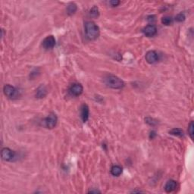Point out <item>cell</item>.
Masks as SVG:
<instances>
[{"mask_svg":"<svg viewBox=\"0 0 194 194\" xmlns=\"http://www.w3.org/2000/svg\"><path fill=\"white\" fill-rule=\"evenodd\" d=\"M85 33L89 40H95L100 36V28L94 22L87 21L85 23Z\"/></svg>","mask_w":194,"mask_h":194,"instance_id":"1","label":"cell"},{"mask_svg":"<svg viewBox=\"0 0 194 194\" xmlns=\"http://www.w3.org/2000/svg\"><path fill=\"white\" fill-rule=\"evenodd\" d=\"M104 82L108 87L114 89H119L124 87V83L121 78L112 74H109L104 78Z\"/></svg>","mask_w":194,"mask_h":194,"instance_id":"2","label":"cell"},{"mask_svg":"<svg viewBox=\"0 0 194 194\" xmlns=\"http://www.w3.org/2000/svg\"><path fill=\"white\" fill-rule=\"evenodd\" d=\"M58 122L57 115L54 113H50L47 117L45 118L44 123L45 125L48 129H53L56 126Z\"/></svg>","mask_w":194,"mask_h":194,"instance_id":"3","label":"cell"},{"mask_svg":"<svg viewBox=\"0 0 194 194\" xmlns=\"http://www.w3.org/2000/svg\"><path fill=\"white\" fill-rule=\"evenodd\" d=\"M3 92H4L5 96L10 99L16 98L18 95V89L10 84H6L4 86V87H3Z\"/></svg>","mask_w":194,"mask_h":194,"instance_id":"4","label":"cell"},{"mask_svg":"<svg viewBox=\"0 0 194 194\" xmlns=\"http://www.w3.org/2000/svg\"><path fill=\"white\" fill-rule=\"evenodd\" d=\"M1 156L4 161L10 162L15 156V152L11 150V149L5 147V148H3L1 151Z\"/></svg>","mask_w":194,"mask_h":194,"instance_id":"5","label":"cell"},{"mask_svg":"<svg viewBox=\"0 0 194 194\" xmlns=\"http://www.w3.org/2000/svg\"><path fill=\"white\" fill-rule=\"evenodd\" d=\"M83 91V86L80 83H73V84L71 86L70 88H69V93L71 96H81Z\"/></svg>","mask_w":194,"mask_h":194,"instance_id":"6","label":"cell"},{"mask_svg":"<svg viewBox=\"0 0 194 194\" xmlns=\"http://www.w3.org/2000/svg\"><path fill=\"white\" fill-rule=\"evenodd\" d=\"M146 61L149 63V64H154L156 63L159 59L158 57V54L154 50H151V51L147 52L145 55Z\"/></svg>","mask_w":194,"mask_h":194,"instance_id":"7","label":"cell"},{"mask_svg":"<svg viewBox=\"0 0 194 194\" xmlns=\"http://www.w3.org/2000/svg\"><path fill=\"white\" fill-rule=\"evenodd\" d=\"M55 42L56 41H55V37L50 35V36L46 37L44 39L43 41L42 45L43 48H46V49H51V48H53L55 46Z\"/></svg>","mask_w":194,"mask_h":194,"instance_id":"8","label":"cell"},{"mask_svg":"<svg viewBox=\"0 0 194 194\" xmlns=\"http://www.w3.org/2000/svg\"><path fill=\"white\" fill-rule=\"evenodd\" d=\"M143 33L146 37H152L157 33V28L153 24H149L143 29Z\"/></svg>","mask_w":194,"mask_h":194,"instance_id":"9","label":"cell"},{"mask_svg":"<svg viewBox=\"0 0 194 194\" xmlns=\"http://www.w3.org/2000/svg\"><path fill=\"white\" fill-rule=\"evenodd\" d=\"M89 109L88 106L86 104H83L81 107V117L82 121L86 122L89 119Z\"/></svg>","mask_w":194,"mask_h":194,"instance_id":"10","label":"cell"},{"mask_svg":"<svg viewBox=\"0 0 194 194\" xmlns=\"http://www.w3.org/2000/svg\"><path fill=\"white\" fill-rule=\"evenodd\" d=\"M177 188V182L174 180H169L165 184V190L167 193H171Z\"/></svg>","mask_w":194,"mask_h":194,"instance_id":"11","label":"cell"},{"mask_svg":"<svg viewBox=\"0 0 194 194\" xmlns=\"http://www.w3.org/2000/svg\"><path fill=\"white\" fill-rule=\"evenodd\" d=\"M47 94V89L44 86L41 85L40 87H38V89H37L36 93V96L37 98H43L46 96Z\"/></svg>","mask_w":194,"mask_h":194,"instance_id":"12","label":"cell"},{"mask_svg":"<svg viewBox=\"0 0 194 194\" xmlns=\"http://www.w3.org/2000/svg\"><path fill=\"white\" fill-rule=\"evenodd\" d=\"M77 5L74 4V3H69L66 9L67 14H68V15H73L74 13L77 12Z\"/></svg>","mask_w":194,"mask_h":194,"instance_id":"13","label":"cell"},{"mask_svg":"<svg viewBox=\"0 0 194 194\" xmlns=\"http://www.w3.org/2000/svg\"><path fill=\"white\" fill-rule=\"evenodd\" d=\"M122 173V168L119 165H114L111 168V174L115 177L120 176Z\"/></svg>","mask_w":194,"mask_h":194,"instance_id":"14","label":"cell"},{"mask_svg":"<svg viewBox=\"0 0 194 194\" xmlns=\"http://www.w3.org/2000/svg\"><path fill=\"white\" fill-rule=\"evenodd\" d=\"M169 134L173 136H176V137H183L184 135V131L180 128H173L172 130H170Z\"/></svg>","mask_w":194,"mask_h":194,"instance_id":"15","label":"cell"},{"mask_svg":"<svg viewBox=\"0 0 194 194\" xmlns=\"http://www.w3.org/2000/svg\"><path fill=\"white\" fill-rule=\"evenodd\" d=\"M89 14L93 18H98L99 15H100V11H99L98 7L93 6L89 11Z\"/></svg>","mask_w":194,"mask_h":194,"instance_id":"16","label":"cell"},{"mask_svg":"<svg viewBox=\"0 0 194 194\" xmlns=\"http://www.w3.org/2000/svg\"><path fill=\"white\" fill-rule=\"evenodd\" d=\"M173 22V18L169 16H165L162 18V23L164 24V25H170V24H172Z\"/></svg>","mask_w":194,"mask_h":194,"instance_id":"17","label":"cell"},{"mask_svg":"<svg viewBox=\"0 0 194 194\" xmlns=\"http://www.w3.org/2000/svg\"><path fill=\"white\" fill-rule=\"evenodd\" d=\"M188 134H189L190 137L192 140H193V136H194V123L193 121H190L189 126H188Z\"/></svg>","mask_w":194,"mask_h":194,"instance_id":"18","label":"cell"},{"mask_svg":"<svg viewBox=\"0 0 194 194\" xmlns=\"http://www.w3.org/2000/svg\"><path fill=\"white\" fill-rule=\"evenodd\" d=\"M186 16L184 13H179V14L175 17V20L178 22H183L184 20H185Z\"/></svg>","mask_w":194,"mask_h":194,"instance_id":"19","label":"cell"},{"mask_svg":"<svg viewBox=\"0 0 194 194\" xmlns=\"http://www.w3.org/2000/svg\"><path fill=\"white\" fill-rule=\"evenodd\" d=\"M120 1H117V0H112V1L109 2V4L111 5L112 7H116L120 4Z\"/></svg>","mask_w":194,"mask_h":194,"instance_id":"20","label":"cell"},{"mask_svg":"<svg viewBox=\"0 0 194 194\" xmlns=\"http://www.w3.org/2000/svg\"><path fill=\"white\" fill-rule=\"evenodd\" d=\"M100 193V191H99V190H90V191H89V193Z\"/></svg>","mask_w":194,"mask_h":194,"instance_id":"21","label":"cell"}]
</instances>
